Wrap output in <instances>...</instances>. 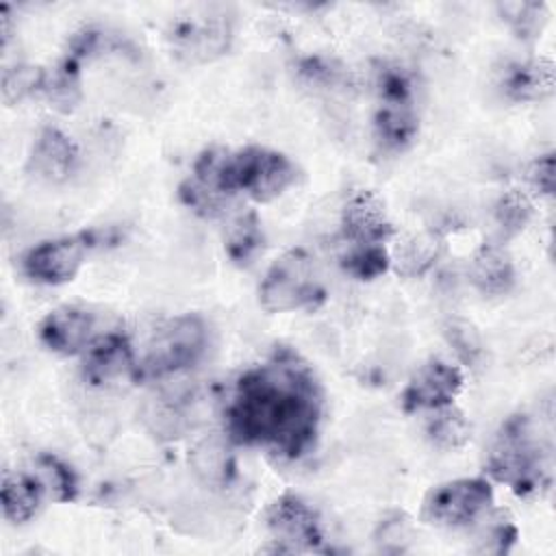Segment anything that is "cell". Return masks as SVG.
<instances>
[{"instance_id":"obj_1","label":"cell","mask_w":556,"mask_h":556,"mask_svg":"<svg viewBox=\"0 0 556 556\" xmlns=\"http://www.w3.org/2000/svg\"><path fill=\"white\" fill-rule=\"evenodd\" d=\"M321 389L308 363L276 350L265 363L239 376L226 408V432L239 445L267 447L295 460L319 434Z\"/></svg>"},{"instance_id":"obj_7","label":"cell","mask_w":556,"mask_h":556,"mask_svg":"<svg viewBox=\"0 0 556 556\" xmlns=\"http://www.w3.org/2000/svg\"><path fill=\"white\" fill-rule=\"evenodd\" d=\"M167 39L176 56L187 63H208L232 41V20L224 11H195L169 26Z\"/></svg>"},{"instance_id":"obj_26","label":"cell","mask_w":556,"mask_h":556,"mask_svg":"<svg viewBox=\"0 0 556 556\" xmlns=\"http://www.w3.org/2000/svg\"><path fill=\"white\" fill-rule=\"evenodd\" d=\"M532 215V204L528 195L519 191H506L493 208V219L502 237H515L521 232Z\"/></svg>"},{"instance_id":"obj_4","label":"cell","mask_w":556,"mask_h":556,"mask_svg":"<svg viewBox=\"0 0 556 556\" xmlns=\"http://www.w3.org/2000/svg\"><path fill=\"white\" fill-rule=\"evenodd\" d=\"M326 295L315 258L293 248L280 254L258 285V304L267 313H291L317 306Z\"/></svg>"},{"instance_id":"obj_14","label":"cell","mask_w":556,"mask_h":556,"mask_svg":"<svg viewBox=\"0 0 556 556\" xmlns=\"http://www.w3.org/2000/svg\"><path fill=\"white\" fill-rule=\"evenodd\" d=\"M135 352L124 332H100L83 352V376L91 384H106L119 376L135 374Z\"/></svg>"},{"instance_id":"obj_24","label":"cell","mask_w":556,"mask_h":556,"mask_svg":"<svg viewBox=\"0 0 556 556\" xmlns=\"http://www.w3.org/2000/svg\"><path fill=\"white\" fill-rule=\"evenodd\" d=\"M341 265L358 280H374L391 267V256L384 245H354L341 258Z\"/></svg>"},{"instance_id":"obj_3","label":"cell","mask_w":556,"mask_h":556,"mask_svg":"<svg viewBox=\"0 0 556 556\" xmlns=\"http://www.w3.org/2000/svg\"><path fill=\"white\" fill-rule=\"evenodd\" d=\"M486 471L517 495H530L549 484L552 452L530 417L513 415L500 426L486 456Z\"/></svg>"},{"instance_id":"obj_20","label":"cell","mask_w":556,"mask_h":556,"mask_svg":"<svg viewBox=\"0 0 556 556\" xmlns=\"http://www.w3.org/2000/svg\"><path fill=\"white\" fill-rule=\"evenodd\" d=\"M52 109L61 113H70L78 106L83 98L80 89V74H78V61L67 56L61 65H56L52 72H46L43 85L39 91Z\"/></svg>"},{"instance_id":"obj_8","label":"cell","mask_w":556,"mask_h":556,"mask_svg":"<svg viewBox=\"0 0 556 556\" xmlns=\"http://www.w3.org/2000/svg\"><path fill=\"white\" fill-rule=\"evenodd\" d=\"M93 243L96 237L87 230L46 239L22 256V271L28 280L39 285H63L78 274Z\"/></svg>"},{"instance_id":"obj_12","label":"cell","mask_w":556,"mask_h":556,"mask_svg":"<svg viewBox=\"0 0 556 556\" xmlns=\"http://www.w3.org/2000/svg\"><path fill=\"white\" fill-rule=\"evenodd\" d=\"M341 232L354 245H382L393 237L382 198L369 189H354L341 208Z\"/></svg>"},{"instance_id":"obj_17","label":"cell","mask_w":556,"mask_h":556,"mask_svg":"<svg viewBox=\"0 0 556 556\" xmlns=\"http://www.w3.org/2000/svg\"><path fill=\"white\" fill-rule=\"evenodd\" d=\"M469 280L484 295H504L515 287L510 254L497 243H484L469 261Z\"/></svg>"},{"instance_id":"obj_11","label":"cell","mask_w":556,"mask_h":556,"mask_svg":"<svg viewBox=\"0 0 556 556\" xmlns=\"http://www.w3.org/2000/svg\"><path fill=\"white\" fill-rule=\"evenodd\" d=\"M39 341L54 354H83L100 334L98 317L85 306L65 304L50 311L37 326Z\"/></svg>"},{"instance_id":"obj_15","label":"cell","mask_w":556,"mask_h":556,"mask_svg":"<svg viewBox=\"0 0 556 556\" xmlns=\"http://www.w3.org/2000/svg\"><path fill=\"white\" fill-rule=\"evenodd\" d=\"M419 132V115L415 109V96H387L378 98L374 113L376 143L387 152L406 150Z\"/></svg>"},{"instance_id":"obj_21","label":"cell","mask_w":556,"mask_h":556,"mask_svg":"<svg viewBox=\"0 0 556 556\" xmlns=\"http://www.w3.org/2000/svg\"><path fill=\"white\" fill-rule=\"evenodd\" d=\"M224 248L237 265L252 263L263 248V228L254 211L239 213L232 222H228L224 230Z\"/></svg>"},{"instance_id":"obj_29","label":"cell","mask_w":556,"mask_h":556,"mask_svg":"<svg viewBox=\"0 0 556 556\" xmlns=\"http://www.w3.org/2000/svg\"><path fill=\"white\" fill-rule=\"evenodd\" d=\"M554 172H556V167H554V154L552 152L536 156L528 165L526 178H528V185L534 189V193H539V195H552L554 193Z\"/></svg>"},{"instance_id":"obj_13","label":"cell","mask_w":556,"mask_h":556,"mask_svg":"<svg viewBox=\"0 0 556 556\" xmlns=\"http://www.w3.org/2000/svg\"><path fill=\"white\" fill-rule=\"evenodd\" d=\"M78 165V146L56 126H43L28 154V172L46 182L67 180Z\"/></svg>"},{"instance_id":"obj_16","label":"cell","mask_w":556,"mask_h":556,"mask_svg":"<svg viewBox=\"0 0 556 556\" xmlns=\"http://www.w3.org/2000/svg\"><path fill=\"white\" fill-rule=\"evenodd\" d=\"M497 87L500 93L510 102L545 100L556 89L554 63L545 56L510 61L504 65Z\"/></svg>"},{"instance_id":"obj_5","label":"cell","mask_w":556,"mask_h":556,"mask_svg":"<svg viewBox=\"0 0 556 556\" xmlns=\"http://www.w3.org/2000/svg\"><path fill=\"white\" fill-rule=\"evenodd\" d=\"M208 328L195 313L167 319L150 339L146 356L135 367V378H163L193 367L206 352Z\"/></svg>"},{"instance_id":"obj_10","label":"cell","mask_w":556,"mask_h":556,"mask_svg":"<svg viewBox=\"0 0 556 556\" xmlns=\"http://www.w3.org/2000/svg\"><path fill=\"white\" fill-rule=\"evenodd\" d=\"M463 382V371L456 365L443 358H430L415 369L408 384L404 387L402 406L410 413L450 406L460 393Z\"/></svg>"},{"instance_id":"obj_23","label":"cell","mask_w":556,"mask_h":556,"mask_svg":"<svg viewBox=\"0 0 556 556\" xmlns=\"http://www.w3.org/2000/svg\"><path fill=\"white\" fill-rule=\"evenodd\" d=\"M439 250L441 243L434 235H415L397 250V256L391 258V263H395L402 276H421L437 263Z\"/></svg>"},{"instance_id":"obj_6","label":"cell","mask_w":556,"mask_h":556,"mask_svg":"<svg viewBox=\"0 0 556 556\" xmlns=\"http://www.w3.org/2000/svg\"><path fill=\"white\" fill-rule=\"evenodd\" d=\"M493 504V486L484 478H456L439 484L424 500V519L441 528L478 521Z\"/></svg>"},{"instance_id":"obj_28","label":"cell","mask_w":556,"mask_h":556,"mask_svg":"<svg viewBox=\"0 0 556 556\" xmlns=\"http://www.w3.org/2000/svg\"><path fill=\"white\" fill-rule=\"evenodd\" d=\"M484 521L482 530H480V541H482V552H495V554H504L510 549V545L517 539V528L515 523L502 513H493V515H482L480 517Z\"/></svg>"},{"instance_id":"obj_19","label":"cell","mask_w":556,"mask_h":556,"mask_svg":"<svg viewBox=\"0 0 556 556\" xmlns=\"http://www.w3.org/2000/svg\"><path fill=\"white\" fill-rule=\"evenodd\" d=\"M28 473L39 482L46 497L54 502H72L78 495V478L74 469L54 454H37Z\"/></svg>"},{"instance_id":"obj_22","label":"cell","mask_w":556,"mask_h":556,"mask_svg":"<svg viewBox=\"0 0 556 556\" xmlns=\"http://www.w3.org/2000/svg\"><path fill=\"white\" fill-rule=\"evenodd\" d=\"M426 437L441 450H460L471 439V424L454 404L432 410L426 424Z\"/></svg>"},{"instance_id":"obj_27","label":"cell","mask_w":556,"mask_h":556,"mask_svg":"<svg viewBox=\"0 0 556 556\" xmlns=\"http://www.w3.org/2000/svg\"><path fill=\"white\" fill-rule=\"evenodd\" d=\"M43 76L46 70L37 67V65H26V63H17L13 67H7L2 72V98L7 104L20 102L26 96L39 93L41 85H43Z\"/></svg>"},{"instance_id":"obj_18","label":"cell","mask_w":556,"mask_h":556,"mask_svg":"<svg viewBox=\"0 0 556 556\" xmlns=\"http://www.w3.org/2000/svg\"><path fill=\"white\" fill-rule=\"evenodd\" d=\"M0 497L4 519L11 523H26L37 515L46 495L28 471H4Z\"/></svg>"},{"instance_id":"obj_9","label":"cell","mask_w":556,"mask_h":556,"mask_svg":"<svg viewBox=\"0 0 556 556\" xmlns=\"http://www.w3.org/2000/svg\"><path fill=\"white\" fill-rule=\"evenodd\" d=\"M267 530L276 545L274 552H313L324 541L317 513L300 495L282 493L267 510Z\"/></svg>"},{"instance_id":"obj_30","label":"cell","mask_w":556,"mask_h":556,"mask_svg":"<svg viewBox=\"0 0 556 556\" xmlns=\"http://www.w3.org/2000/svg\"><path fill=\"white\" fill-rule=\"evenodd\" d=\"M471 328L467 324H454L452 330H450V343L456 348V352L467 361V363H473L482 348H480V341L476 337V332H469Z\"/></svg>"},{"instance_id":"obj_25","label":"cell","mask_w":556,"mask_h":556,"mask_svg":"<svg viewBox=\"0 0 556 556\" xmlns=\"http://www.w3.org/2000/svg\"><path fill=\"white\" fill-rule=\"evenodd\" d=\"M497 11L519 39L536 37L547 17L543 2H504L497 4Z\"/></svg>"},{"instance_id":"obj_2","label":"cell","mask_w":556,"mask_h":556,"mask_svg":"<svg viewBox=\"0 0 556 556\" xmlns=\"http://www.w3.org/2000/svg\"><path fill=\"white\" fill-rule=\"evenodd\" d=\"M189 178L228 200L241 193L254 202H269L295 182L298 167L287 154L265 146H245L235 152L208 148L195 159Z\"/></svg>"}]
</instances>
